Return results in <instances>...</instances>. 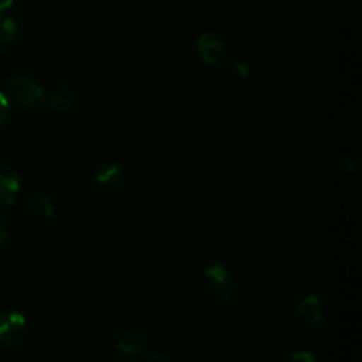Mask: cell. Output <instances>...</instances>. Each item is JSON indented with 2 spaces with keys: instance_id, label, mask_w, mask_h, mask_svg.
<instances>
[{
  "instance_id": "cell-16",
  "label": "cell",
  "mask_w": 362,
  "mask_h": 362,
  "mask_svg": "<svg viewBox=\"0 0 362 362\" xmlns=\"http://www.w3.org/2000/svg\"><path fill=\"white\" fill-rule=\"evenodd\" d=\"M13 2H14V0H0V13H2V11H6V9H9V7L13 6Z\"/></svg>"
},
{
  "instance_id": "cell-9",
  "label": "cell",
  "mask_w": 362,
  "mask_h": 362,
  "mask_svg": "<svg viewBox=\"0 0 362 362\" xmlns=\"http://www.w3.org/2000/svg\"><path fill=\"white\" fill-rule=\"evenodd\" d=\"M124 179V170L122 166L117 165V163H105L101 165V168L95 172V180H98L99 186L108 187V189H115L120 186Z\"/></svg>"
},
{
  "instance_id": "cell-7",
  "label": "cell",
  "mask_w": 362,
  "mask_h": 362,
  "mask_svg": "<svg viewBox=\"0 0 362 362\" xmlns=\"http://www.w3.org/2000/svg\"><path fill=\"white\" fill-rule=\"evenodd\" d=\"M297 317L306 324L318 327L324 320V304H322L320 297L310 296L300 300V304L297 306Z\"/></svg>"
},
{
  "instance_id": "cell-15",
  "label": "cell",
  "mask_w": 362,
  "mask_h": 362,
  "mask_svg": "<svg viewBox=\"0 0 362 362\" xmlns=\"http://www.w3.org/2000/svg\"><path fill=\"white\" fill-rule=\"evenodd\" d=\"M151 359L154 362H172V357L168 354H151Z\"/></svg>"
},
{
  "instance_id": "cell-14",
  "label": "cell",
  "mask_w": 362,
  "mask_h": 362,
  "mask_svg": "<svg viewBox=\"0 0 362 362\" xmlns=\"http://www.w3.org/2000/svg\"><path fill=\"white\" fill-rule=\"evenodd\" d=\"M7 239H9V228H7L6 219L0 216V246H2Z\"/></svg>"
},
{
  "instance_id": "cell-10",
  "label": "cell",
  "mask_w": 362,
  "mask_h": 362,
  "mask_svg": "<svg viewBox=\"0 0 362 362\" xmlns=\"http://www.w3.org/2000/svg\"><path fill=\"white\" fill-rule=\"evenodd\" d=\"M45 99L52 108L59 110V112H67L76 105V95L66 87H57L53 90L45 92Z\"/></svg>"
},
{
  "instance_id": "cell-11",
  "label": "cell",
  "mask_w": 362,
  "mask_h": 362,
  "mask_svg": "<svg viewBox=\"0 0 362 362\" xmlns=\"http://www.w3.org/2000/svg\"><path fill=\"white\" fill-rule=\"evenodd\" d=\"M9 117H11V103L9 99L6 98V94L0 92V126H4V124L7 122Z\"/></svg>"
},
{
  "instance_id": "cell-6",
  "label": "cell",
  "mask_w": 362,
  "mask_h": 362,
  "mask_svg": "<svg viewBox=\"0 0 362 362\" xmlns=\"http://www.w3.org/2000/svg\"><path fill=\"white\" fill-rule=\"evenodd\" d=\"M20 193V175L9 165L0 163V205H13Z\"/></svg>"
},
{
  "instance_id": "cell-2",
  "label": "cell",
  "mask_w": 362,
  "mask_h": 362,
  "mask_svg": "<svg viewBox=\"0 0 362 362\" xmlns=\"http://www.w3.org/2000/svg\"><path fill=\"white\" fill-rule=\"evenodd\" d=\"M115 346L120 356L127 361L151 359V343L136 331H122L115 336Z\"/></svg>"
},
{
  "instance_id": "cell-1",
  "label": "cell",
  "mask_w": 362,
  "mask_h": 362,
  "mask_svg": "<svg viewBox=\"0 0 362 362\" xmlns=\"http://www.w3.org/2000/svg\"><path fill=\"white\" fill-rule=\"evenodd\" d=\"M6 98L21 108H34L45 99V88L28 74H18L6 85Z\"/></svg>"
},
{
  "instance_id": "cell-17",
  "label": "cell",
  "mask_w": 362,
  "mask_h": 362,
  "mask_svg": "<svg viewBox=\"0 0 362 362\" xmlns=\"http://www.w3.org/2000/svg\"><path fill=\"white\" fill-rule=\"evenodd\" d=\"M0 48H6V46H4V41H2V32H0Z\"/></svg>"
},
{
  "instance_id": "cell-4",
  "label": "cell",
  "mask_w": 362,
  "mask_h": 362,
  "mask_svg": "<svg viewBox=\"0 0 362 362\" xmlns=\"http://www.w3.org/2000/svg\"><path fill=\"white\" fill-rule=\"evenodd\" d=\"M27 318L20 311H0V346H11L25 334Z\"/></svg>"
},
{
  "instance_id": "cell-3",
  "label": "cell",
  "mask_w": 362,
  "mask_h": 362,
  "mask_svg": "<svg viewBox=\"0 0 362 362\" xmlns=\"http://www.w3.org/2000/svg\"><path fill=\"white\" fill-rule=\"evenodd\" d=\"M205 283L209 285L211 292L214 293L218 299L221 300H230L233 296V290H235V283H233L232 274H230L228 267L221 262H216V264L207 265L204 269Z\"/></svg>"
},
{
  "instance_id": "cell-5",
  "label": "cell",
  "mask_w": 362,
  "mask_h": 362,
  "mask_svg": "<svg viewBox=\"0 0 362 362\" xmlns=\"http://www.w3.org/2000/svg\"><path fill=\"white\" fill-rule=\"evenodd\" d=\"M197 49L200 53V59L204 60L207 66H219L225 60L228 48L226 42L223 41L221 35L214 34V32H205L198 37Z\"/></svg>"
},
{
  "instance_id": "cell-8",
  "label": "cell",
  "mask_w": 362,
  "mask_h": 362,
  "mask_svg": "<svg viewBox=\"0 0 362 362\" xmlns=\"http://www.w3.org/2000/svg\"><path fill=\"white\" fill-rule=\"evenodd\" d=\"M27 209L32 216L41 219H48L53 216V200L42 191H35V193H30L27 197Z\"/></svg>"
},
{
  "instance_id": "cell-12",
  "label": "cell",
  "mask_w": 362,
  "mask_h": 362,
  "mask_svg": "<svg viewBox=\"0 0 362 362\" xmlns=\"http://www.w3.org/2000/svg\"><path fill=\"white\" fill-rule=\"evenodd\" d=\"M286 362H315L313 354L308 352V350H299V352L290 354Z\"/></svg>"
},
{
  "instance_id": "cell-13",
  "label": "cell",
  "mask_w": 362,
  "mask_h": 362,
  "mask_svg": "<svg viewBox=\"0 0 362 362\" xmlns=\"http://www.w3.org/2000/svg\"><path fill=\"white\" fill-rule=\"evenodd\" d=\"M233 71H235V73L239 74L240 78H247V76H250V73H251L250 66H247V64H244V62L233 64Z\"/></svg>"
}]
</instances>
